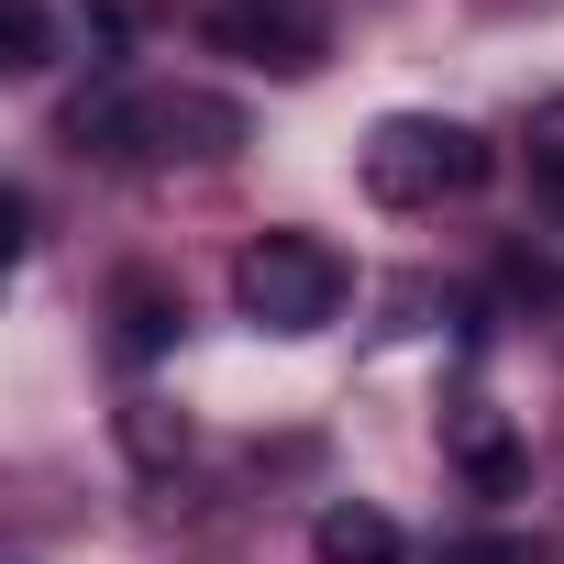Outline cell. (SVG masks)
I'll list each match as a JSON object with an SVG mask.
<instances>
[{
    "label": "cell",
    "instance_id": "obj_1",
    "mask_svg": "<svg viewBox=\"0 0 564 564\" xmlns=\"http://www.w3.org/2000/svg\"><path fill=\"white\" fill-rule=\"evenodd\" d=\"M56 144L100 166H221L243 144V111L210 89H78L56 111Z\"/></svg>",
    "mask_w": 564,
    "mask_h": 564
},
{
    "label": "cell",
    "instance_id": "obj_2",
    "mask_svg": "<svg viewBox=\"0 0 564 564\" xmlns=\"http://www.w3.org/2000/svg\"><path fill=\"white\" fill-rule=\"evenodd\" d=\"M355 166H366V199L377 210H443V199L487 188V144L465 122H443V111H388Z\"/></svg>",
    "mask_w": 564,
    "mask_h": 564
},
{
    "label": "cell",
    "instance_id": "obj_3",
    "mask_svg": "<svg viewBox=\"0 0 564 564\" xmlns=\"http://www.w3.org/2000/svg\"><path fill=\"white\" fill-rule=\"evenodd\" d=\"M344 289H355V265H344L322 232H254V243L232 254V311H243L254 333H322V322L344 311Z\"/></svg>",
    "mask_w": 564,
    "mask_h": 564
},
{
    "label": "cell",
    "instance_id": "obj_4",
    "mask_svg": "<svg viewBox=\"0 0 564 564\" xmlns=\"http://www.w3.org/2000/svg\"><path fill=\"white\" fill-rule=\"evenodd\" d=\"M122 34H133L122 0H0V67H12V78H45L67 56L89 78H111L122 67Z\"/></svg>",
    "mask_w": 564,
    "mask_h": 564
},
{
    "label": "cell",
    "instance_id": "obj_5",
    "mask_svg": "<svg viewBox=\"0 0 564 564\" xmlns=\"http://www.w3.org/2000/svg\"><path fill=\"white\" fill-rule=\"evenodd\" d=\"M210 56H243L265 78H311L333 56V23H322V0H210L199 12Z\"/></svg>",
    "mask_w": 564,
    "mask_h": 564
},
{
    "label": "cell",
    "instance_id": "obj_6",
    "mask_svg": "<svg viewBox=\"0 0 564 564\" xmlns=\"http://www.w3.org/2000/svg\"><path fill=\"white\" fill-rule=\"evenodd\" d=\"M443 454H454V476H465L476 498H520V487H531V443L509 432L498 399H454V410H443Z\"/></svg>",
    "mask_w": 564,
    "mask_h": 564
},
{
    "label": "cell",
    "instance_id": "obj_7",
    "mask_svg": "<svg viewBox=\"0 0 564 564\" xmlns=\"http://www.w3.org/2000/svg\"><path fill=\"white\" fill-rule=\"evenodd\" d=\"M311 553H322V564H410V542H399V520H388L377 498H333V509L311 520Z\"/></svg>",
    "mask_w": 564,
    "mask_h": 564
},
{
    "label": "cell",
    "instance_id": "obj_8",
    "mask_svg": "<svg viewBox=\"0 0 564 564\" xmlns=\"http://www.w3.org/2000/svg\"><path fill=\"white\" fill-rule=\"evenodd\" d=\"M111 344H122V366H155L177 344V289L166 276H122L111 289Z\"/></svg>",
    "mask_w": 564,
    "mask_h": 564
},
{
    "label": "cell",
    "instance_id": "obj_9",
    "mask_svg": "<svg viewBox=\"0 0 564 564\" xmlns=\"http://www.w3.org/2000/svg\"><path fill=\"white\" fill-rule=\"evenodd\" d=\"M122 454H133V465H155V476H166V465H177V454H188V421H177V410H166V399H133V410H122Z\"/></svg>",
    "mask_w": 564,
    "mask_h": 564
},
{
    "label": "cell",
    "instance_id": "obj_10",
    "mask_svg": "<svg viewBox=\"0 0 564 564\" xmlns=\"http://www.w3.org/2000/svg\"><path fill=\"white\" fill-rule=\"evenodd\" d=\"M520 144H531V177L564 199V100H531V122H520Z\"/></svg>",
    "mask_w": 564,
    "mask_h": 564
},
{
    "label": "cell",
    "instance_id": "obj_11",
    "mask_svg": "<svg viewBox=\"0 0 564 564\" xmlns=\"http://www.w3.org/2000/svg\"><path fill=\"white\" fill-rule=\"evenodd\" d=\"M443 564H542V542H520V531H476V542H443Z\"/></svg>",
    "mask_w": 564,
    "mask_h": 564
}]
</instances>
